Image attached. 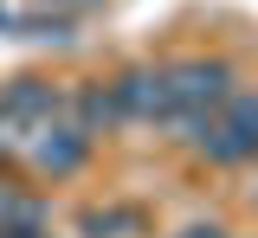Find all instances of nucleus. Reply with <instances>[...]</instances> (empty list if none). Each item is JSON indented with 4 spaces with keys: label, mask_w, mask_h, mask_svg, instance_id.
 Instances as JSON below:
<instances>
[{
    "label": "nucleus",
    "mask_w": 258,
    "mask_h": 238,
    "mask_svg": "<svg viewBox=\"0 0 258 238\" xmlns=\"http://www.w3.org/2000/svg\"><path fill=\"white\" fill-rule=\"evenodd\" d=\"M194 148L213 161V168H239L258 155V90H226V103L213 116L194 123Z\"/></svg>",
    "instance_id": "obj_1"
},
{
    "label": "nucleus",
    "mask_w": 258,
    "mask_h": 238,
    "mask_svg": "<svg viewBox=\"0 0 258 238\" xmlns=\"http://www.w3.org/2000/svg\"><path fill=\"white\" fill-rule=\"evenodd\" d=\"M161 77H168V116H161V123H174V129H187V136H194V123L213 116L226 103V90H232V65H226V58H181V65H168Z\"/></svg>",
    "instance_id": "obj_2"
},
{
    "label": "nucleus",
    "mask_w": 258,
    "mask_h": 238,
    "mask_svg": "<svg viewBox=\"0 0 258 238\" xmlns=\"http://www.w3.org/2000/svg\"><path fill=\"white\" fill-rule=\"evenodd\" d=\"M52 116H64V97L45 77H20V84L0 97V142H7V148H26L32 129L52 123Z\"/></svg>",
    "instance_id": "obj_3"
},
{
    "label": "nucleus",
    "mask_w": 258,
    "mask_h": 238,
    "mask_svg": "<svg viewBox=\"0 0 258 238\" xmlns=\"http://www.w3.org/2000/svg\"><path fill=\"white\" fill-rule=\"evenodd\" d=\"M84 155H91V129H78L71 116H52V123H39L26 142V161L39 174H52V180H64V174L84 168Z\"/></svg>",
    "instance_id": "obj_4"
},
{
    "label": "nucleus",
    "mask_w": 258,
    "mask_h": 238,
    "mask_svg": "<svg viewBox=\"0 0 258 238\" xmlns=\"http://www.w3.org/2000/svg\"><path fill=\"white\" fill-rule=\"evenodd\" d=\"M110 97H116V116H136V123H161L168 116V77L155 65H129L116 84H110Z\"/></svg>",
    "instance_id": "obj_5"
},
{
    "label": "nucleus",
    "mask_w": 258,
    "mask_h": 238,
    "mask_svg": "<svg viewBox=\"0 0 258 238\" xmlns=\"http://www.w3.org/2000/svg\"><path fill=\"white\" fill-rule=\"evenodd\" d=\"M78 232L84 238H136L142 232V212H129V206H91L78 219Z\"/></svg>",
    "instance_id": "obj_6"
},
{
    "label": "nucleus",
    "mask_w": 258,
    "mask_h": 238,
    "mask_svg": "<svg viewBox=\"0 0 258 238\" xmlns=\"http://www.w3.org/2000/svg\"><path fill=\"white\" fill-rule=\"evenodd\" d=\"M78 116H71V123H78V129H110V123H123V116H116V97H110V84H84V90H78Z\"/></svg>",
    "instance_id": "obj_7"
},
{
    "label": "nucleus",
    "mask_w": 258,
    "mask_h": 238,
    "mask_svg": "<svg viewBox=\"0 0 258 238\" xmlns=\"http://www.w3.org/2000/svg\"><path fill=\"white\" fill-rule=\"evenodd\" d=\"M0 232H45V206L20 200V193H0Z\"/></svg>",
    "instance_id": "obj_8"
},
{
    "label": "nucleus",
    "mask_w": 258,
    "mask_h": 238,
    "mask_svg": "<svg viewBox=\"0 0 258 238\" xmlns=\"http://www.w3.org/2000/svg\"><path fill=\"white\" fill-rule=\"evenodd\" d=\"M174 238H226V232H220V225H181Z\"/></svg>",
    "instance_id": "obj_9"
},
{
    "label": "nucleus",
    "mask_w": 258,
    "mask_h": 238,
    "mask_svg": "<svg viewBox=\"0 0 258 238\" xmlns=\"http://www.w3.org/2000/svg\"><path fill=\"white\" fill-rule=\"evenodd\" d=\"M0 238H45V232H0Z\"/></svg>",
    "instance_id": "obj_10"
},
{
    "label": "nucleus",
    "mask_w": 258,
    "mask_h": 238,
    "mask_svg": "<svg viewBox=\"0 0 258 238\" xmlns=\"http://www.w3.org/2000/svg\"><path fill=\"white\" fill-rule=\"evenodd\" d=\"M252 206H258V187H252Z\"/></svg>",
    "instance_id": "obj_11"
}]
</instances>
